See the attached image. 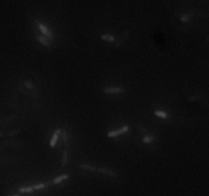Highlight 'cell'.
<instances>
[{"mask_svg": "<svg viewBox=\"0 0 209 196\" xmlns=\"http://www.w3.org/2000/svg\"><path fill=\"white\" fill-rule=\"evenodd\" d=\"M60 133H61V129H60V128L55 129L54 135H52L51 140H50V146H51V148H54V146L56 145V143H58V139H59V136H60Z\"/></svg>", "mask_w": 209, "mask_h": 196, "instance_id": "cell-4", "label": "cell"}, {"mask_svg": "<svg viewBox=\"0 0 209 196\" xmlns=\"http://www.w3.org/2000/svg\"><path fill=\"white\" fill-rule=\"evenodd\" d=\"M101 38H102L103 41H109V42L116 41V37H114V35H111V34H101Z\"/></svg>", "mask_w": 209, "mask_h": 196, "instance_id": "cell-10", "label": "cell"}, {"mask_svg": "<svg viewBox=\"0 0 209 196\" xmlns=\"http://www.w3.org/2000/svg\"><path fill=\"white\" fill-rule=\"evenodd\" d=\"M61 136H63L64 144L67 145V144H68V135H67V131H65V129H61Z\"/></svg>", "mask_w": 209, "mask_h": 196, "instance_id": "cell-17", "label": "cell"}, {"mask_svg": "<svg viewBox=\"0 0 209 196\" xmlns=\"http://www.w3.org/2000/svg\"><path fill=\"white\" fill-rule=\"evenodd\" d=\"M67 158H68V150L64 149L63 150V156H61V165H63V166L67 165Z\"/></svg>", "mask_w": 209, "mask_h": 196, "instance_id": "cell-16", "label": "cell"}, {"mask_svg": "<svg viewBox=\"0 0 209 196\" xmlns=\"http://www.w3.org/2000/svg\"><path fill=\"white\" fill-rule=\"evenodd\" d=\"M153 141H154V137L148 135V133H145V135L142 136V143H145V144H152Z\"/></svg>", "mask_w": 209, "mask_h": 196, "instance_id": "cell-11", "label": "cell"}, {"mask_svg": "<svg viewBox=\"0 0 209 196\" xmlns=\"http://www.w3.org/2000/svg\"><path fill=\"white\" fill-rule=\"evenodd\" d=\"M48 184H51V182H45V183H38V184L33 186V188H34V191H38V189H43L46 188Z\"/></svg>", "mask_w": 209, "mask_h": 196, "instance_id": "cell-9", "label": "cell"}, {"mask_svg": "<svg viewBox=\"0 0 209 196\" xmlns=\"http://www.w3.org/2000/svg\"><path fill=\"white\" fill-rule=\"evenodd\" d=\"M103 93L107 94H119V93H124V89L120 86H106L103 88Z\"/></svg>", "mask_w": 209, "mask_h": 196, "instance_id": "cell-2", "label": "cell"}, {"mask_svg": "<svg viewBox=\"0 0 209 196\" xmlns=\"http://www.w3.org/2000/svg\"><path fill=\"white\" fill-rule=\"evenodd\" d=\"M154 114H156L157 116L162 118V119H169V114H167V113H165V111H162V110H156V111H154Z\"/></svg>", "mask_w": 209, "mask_h": 196, "instance_id": "cell-12", "label": "cell"}, {"mask_svg": "<svg viewBox=\"0 0 209 196\" xmlns=\"http://www.w3.org/2000/svg\"><path fill=\"white\" fill-rule=\"evenodd\" d=\"M37 37V41L39 42V43H42L43 46H50L51 43H50V39L48 38H46V37H43L42 34H39V35H35Z\"/></svg>", "mask_w": 209, "mask_h": 196, "instance_id": "cell-7", "label": "cell"}, {"mask_svg": "<svg viewBox=\"0 0 209 196\" xmlns=\"http://www.w3.org/2000/svg\"><path fill=\"white\" fill-rule=\"evenodd\" d=\"M128 34H129V31H128V30H127V31H124L122 37H120L119 39H118V41H115V47H119V46L122 45V42H123V41H124V39H126L127 37H128Z\"/></svg>", "mask_w": 209, "mask_h": 196, "instance_id": "cell-8", "label": "cell"}, {"mask_svg": "<svg viewBox=\"0 0 209 196\" xmlns=\"http://www.w3.org/2000/svg\"><path fill=\"white\" fill-rule=\"evenodd\" d=\"M25 86L29 88V89H34V84L31 81H25Z\"/></svg>", "mask_w": 209, "mask_h": 196, "instance_id": "cell-18", "label": "cell"}, {"mask_svg": "<svg viewBox=\"0 0 209 196\" xmlns=\"http://www.w3.org/2000/svg\"><path fill=\"white\" fill-rule=\"evenodd\" d=\"M80 167H81V169H84V170H89V171H97V167H96V166L88 165V163H81Z\"/></svg>", "mask_w": 209, "mask_h": 196, "instance_id": "cell-13", "label": "cell"}, {"mask_svg": "<svg viewBox=\"0 0 209 196\" xmlns=\"http://www.w3.org/2000/svg\"><path fill=\"white\" fill-rule=\"evenodd\" d=\"M18 192H21V194H25V192H34V188H33V186H29V187H20Z\"/></svg>", "mask_w": 209, "mask_h": 196, "instance_id": "cell-14", "label": "cell"}, {"mask_svg": "<svg viewBox=\"0 0 209 196\" xmlns=\"http://www.w3.org/2000/svg\"><path fill=\"white\" fill-rule=\"evenodd\" d=\"M68 178H69V175H68V174H63V175H59L58 178L52 179V181H51V184H59V183H61V182L67 181Z\"/></svg>", "mask_w": 209, "mask_h": 196, "instance_id": "cell-6", "label": "cell"}, {"mask_svg": "<svg viewBox=\"0 0 209 196\" xmlns=\"http://www.w3.org/2000/svg\"><path fill=\"white\" fill-rule=\"evenodd\" d=\"M137 128H139L140 131H141V132H144V133H145V132H146V128H144V127H142V126H139V127H137Z\"/></svg>", "mask_w": 209, "mask_h": 196, "instance_id": "cell-19", "label": "cell"}, {"mask_svg": "<svg viewBox=\"0 0 209 196\" xmlns=\"http://www.w3.org/2000/svg\"><path fill=\"white\" fill-rule=\"evenodd\" d=\"M97 171H99V173H102V174H106V175H109V176H118V174L115 171H113V170H110V169H104V167H97Z\"/></svg>", "mask_w": 209, "mask_h": 196, "instance_id": "cell-5", "label": "cell"}, {"mask_svg": "<svg viewBox=\"0 0 209 196\" xmlns=\"http://www.w3.org/2000/svg\"><path fill=\"white\" fill-rule=\"evenodd\" d=\"M191 17H192L191 13H183V15H182L179 18H180L182 22H187V21H189V20H191Z\"/></svg>", "mask_w": 209, "mask_h": 196, "instance_id": "cell-15", "label": "cell"}, {"mask_svg": "<svg viewBox=\"0 0 209 196\" xmlns=\"http://www.w3.org/2000/svg\"><path fill=\"white\" fill-rule=\"evenodd\" d=\"M15 196H18V195H15Z\"/></svg>", "mask_w": 209, "mask_h": 196, "instance_id": "cell-20", "label": "cell"}, {"mask_svg": "<svg viewBox=\"0 0 209 196\" xmlns=\"http://www.w3.org/2000/svg\"><path fill=\"white\" fill-rule=\"evenodd\" d=\"M35 25H37V28L41 30V33H42V35L43 37H46V38H48V39H51L52 37H54V33H52L50 29L46 26L43 22H41V21H38V20H35Z\"/></svg>", "mask_w": 209, "mask_h": 196, "instance_id": "cell-1", "label": "cell"}, {"mask_svg": "<svg viewBox=\"0 0 209 196\" xmlns=\"http://www.w3.org/2000/svg\"><path fill=\"white\" fill-rule=\"evenodd\" d=\"M128 129H129V127H128V126H123L122 128H119V129L110 131V132L107 133V137H115V136H119V135H122V133H126Z\"/></svg>", "mask_w": 209, "mask_h": 196, "instance_id": "cell-3", "label": "cell"}]
</instances>
